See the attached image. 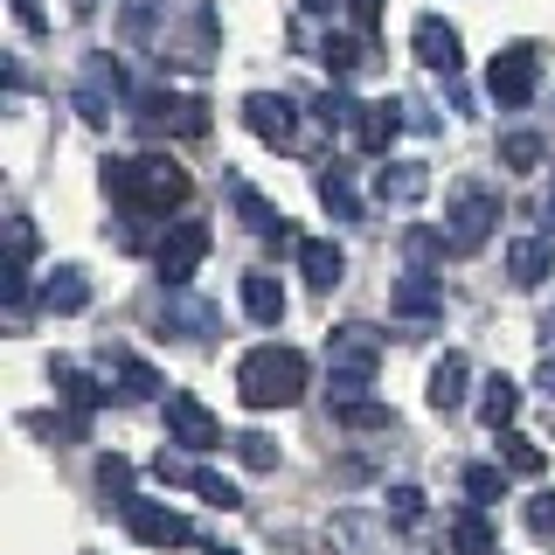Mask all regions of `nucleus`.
<instances>
[{"label":"nucleus","mask_w":555,"mask_h":555,"mask_svg":"<svg viewBox=\"0 0 555 555\" xmlns=\"http://www.w3.org/2000/svg\"><path fill=\"white\" fill-rule=\"evenodd\" d=\"M104 195L126 208L132 222L146 216H173L188 202V173L160 160V153H139V160H104Z\"/></svg>","instance_id":"nucleus-1"},{"label":"nucleus","mask_w":555,"mask_h":555,"mask_svg":"<svg viewBox=\"0 0 555 555\" xmlns=\"http://www.w3.org/2000/svg\"><path fill=\"white\" fill-rule=\"evenodd\" d=\"M236 396L250 410H292L306 396V354L299 347H250V354L236 361Z\"/></svg>","instance_id":"nucleus-2"},{"label":"nucleus","mask_w":555,"mask_h":555,"mask_svg":"<svg viewBox=\"0 0 555 555\" xmlns=\"http://www.w3.org/2000/svg\"><path fill=\"white\" fill-rule=\"evenodd\" d=\"M375 369H382V340L369 326H334V334H326V389H334V403L369 396Z\"/></svg>","instance_id":"nucleus-3"},{"label":"nucleus","mask_w":555,"mask_h":555,"mask_svg":"<svg viewBox=\"0 0 555 555\" xmlns=\"http://www.w3.org/2000/svg\"><path fill=\"white\" fill-rule=\"evenodd\" d=\"M500 230V195L486 181H459L451 188V202H444V243H451V257H473L486 250V236Z\"/></svg>","instance_id":"nucleus-4"},{"label":"nucleus","mask_w":555,"mask_h":555,"mask_svg":"<svg viewBox=\"0 0 555 555\" xmlns=\"http://www.w3.org/2000/svg\"><path fill=\"white\" fill-rule=\"evenodd\" d=\"M132 118H139V132L146 139H195L208 132V104L202 98H181V91H139L132 98Z\"/></svg>","instance_id":"nucleus-5"},{"label":"nucleus","mask_w":555,"mask_h":555,"mask_svg":"<svg viewBox=\"0 0 555 555\" xmlns=\"http://www.w3.org/2000/svg\"><path fill=\"white\" fill-rule=\"evenodd\" d=\"M202 257H208V222H167V236L153 243V271L167 292H181L202 271Z\"/></svg>","instance_id":"nucleus-6"},{"label":"nucleus","mask_w":555,"mask_h":555,"mask_svg":"<svg viewBox=\"0 0 555 555\" xmlns=\"http://www.w3.org/2000/svg\"><path fill=\"white\" fill-rule=\"evenodd\" d=\"M486 91H493V104L520 112V104L542 91V56H534L528 42H507V49L493 56V69H486Z\"/></svg>","instance_id":"nucleus-7"},{"label":"nucleus","mask_w":555,"mask_h":555,"mask_svg":"<svg viewBox=\"0 0 555 555\" xmlns=\"http://www.w3.org/2000/svg\"><path fill=\"white\" fill-rule=\"evenodd\" d=\"M167 444L181 451H216L222 444V416L188 389H167Z\"/></svg>","instance_id":"nucleus-8"},{"label":"nucleus","mask_w":555,"mask_h":555,"mask_svg":"<svg viewBox=\"0 0 555 555\" xmlns=\"http://www.w3.org/2000/svg\"><path fill=\"white\" fill-rule=\"evenodd\" d=\"M118 514H126V528H132V542H146V548H181V542H195V528H188V514H173L167 500H118Z\"/></svg>","instance_id":"nucleus-9"},{"label":"nucleus","mask_w":555,"mask_h":555,"mask_svg":"<svg viewBox=\"0 0 555 555\" xmlns=\"http://www.w3.org/2000/svg\"><path fill=\"white\" fill-rule=\"evenodd\" d=\"M118 104H126V69H118L112 56H83V83H77L83 126H112Z\"/></svg>","instance_id":"nucleus-10"},{"label":"nucleus","mask_w":555,"mask_h":555,"mask_svg":"<svg viewBox=\"0 0 555 555\" xmlns=\"http://www.w3.org/2000/svg\"><path fill=\"white\" fill-rule=\"evenodd\" d=\"M243 126L264 139V146H292V139H299V104L285 91H250L243 98Z\"/></svg>","instance_id":"nucleus-11"},{"label":"nucleus","mask_w":555,"mask_h":555,"mask_svg":"<svg viewBox=\"0 0 555 555\" xmlns=\"http://www.w3.org/2000/svg\"><path fill=\"white\" fill-rule=\"evenodd\" d=\"M410 49H416V63L438 69V77H459V63H465V42H459V28H451L444 14H416Z\"/></svg>","instance_id":"nucleus-12"},{"label":"nucleus","mask_w":555,"mask_h":555,"mask_svg":"<svg viewBox=\"0 0 555 555\" xmlns=\"http://www.w3.org/2000/svg\"><path fill=\"white\" fill-rule=\"evenodd\" d=\"M49 375H56V396L69 403V416H63V438H83V430H91V410H98L112 389H98L91 369H77V361H56Z\"/></svg>","instance_id":"nucleus-13"},{"label":"nucleus","mask_w":555,"mask_h":555,"mask_svg":"<svg viewBox=\"0 0 555 555\" xmlns=\"http://www.w3.org/2000/svg\"><path fill=\"white\" fill-rule=\"evenodd\" d=\"M230 202H236V216H243V230H250V236H264V243H278V250H299V243H306V236H292L285 208H271V202L257 195L250 181H230Z\"/></svg>","instance_id":"nucleus-14"},{"label":"nucleus","mask_w":555,"mask_h":555,"mask_svg":"<svg viewBox=\"0 0 555 555\" xmlns=\"http://www.w3.org/2000/svg\"><path fill=\"white\" fill-rule=\"evenodd\" d=\"M389 312H396V320H416V326H424V320H444V285L430 271L410 264L403 278H396V292H389Z\"/></svg>","instance_id":"nucleus-15"},{"label":"nucleus","mask_w":555,"mask_h":555,"mask_svg":"<svg viewBox=\"0 0 555 555\" xmlns=\"http://www.w3.org/2000/svg\"><path fill=\"white\" fill-rule=\"evenodd\" d=\"M403 112H410L403 98H382V104H361V126H354V139H361V146L375 153V160H389V146H396V139H403V126H410Z\"/></svg>","instance_id":"nucleus-16"},{"label":"nucleus","mask_w":555,"mask_h":555,"mask_svg":"<svg viewBox=\"0 0 555 555\" xmlns=\"http://www.w3.org/2000/svg\"><path fill=\"white\" fill-rule=\"evenodd\" d=\"M424 195H430V167H424V160H389V167H375V202L410 208V202H424Z\"/></svg>","instance_id":"nucleus-17"},{"label":"nucleus","mask_w":555,"mask_h":555,"mask_svg":"<svg viewBox=\"0 0 555 555\" xmlns=\"http://www.w3.org/2000/svg\"><path fill=\"white\" fill-rule=\"evenodd\" d=\"M465 396H473V361H465V354H444L438 369H430V410L451 416V410H465Z\"/></svg>","instance_id":"nucleus-18"},{"label":"nucleus","mask_w":555,"mask_h":555,"mask_svg":"<svg viewBox=\"0 0 555 555\" xmlns=\"http://www.w3.org/2000/svg\"><path fill=\"white\" fill-rule=\"evenodd\" d=\"M548 271H555V243H548V236H520V243H507V278H514L520 292H534Z\"/></svg>","instance_id":"nucleus-19"},{"label":"nucleus","mask_w":555,"mask_h":555,"mask_svg":"<svg viewBox=\"0 0 555 555\" xmlns=\"http://www.w3.org/2000/svg\"><path fill=\"white\" fill-rule=\"evenodd\" d=\"M299 271H306V285H312V292H334L340 278H347V257H340V243H326V236H306V243H299Z\"/></svg>","instance_id":"nucleus-20"},{"label":"nucleus","mask_w":555,"mask_h":555,"mask_svg":"<svg viewBox=\"0 0 555 555\" xmlns=\"http://www.w3.org/2000/svg\"><path fill=\"white\" fill-rule=\"evenodd\" d=\"M42 306L56 312V320H69V312H83V306H91V278H83V264H56V271H49Z\"/></svg>","instance_id":"nucleus-21"},{"label":"nucleus","mask_w":555,"mask_h":555,"mask_svg":"<svg viewBox=\"0 0 555 555\" xmlns=\"http://www.w3.org/2000/svg\"><path fill=\"white\" fill-rule=\"evenodd\" d=\"M243 312H250L257 326H278L285 320V285H278L271 271H243Z\"/></svg>","instance_id":"nucleus-22"},{"label":"nucleus","mask_w":555,"mask_h":555,"mask_svg":"<svg viewBox=\"0 0 555 555\" xmlns=\"http://www.w3.org/2000/svg\"><path fill=\"white\" fill-rule=\"evenodd\" d=\"M479 416H486V430H514V416H520V382L486 375V382H479Z\"/></svg>","instance_id":"nucleus-23"},{"label":"nucleus","mask_w":555,"mask_h":555,"mask_svg":"<svg viewBox=\"0 0 555 555\" xmlns=\"http://www.w3.org/2000/svg\"><path fill=\"white\" fill-rule=\"evenodd\" d=\"M160 320H167L181 340H208V334H216V306H195V299H181V292H167Z\"/></svg>","instance_id":"nucleus-24"},{"label":"nucleus","mask_w":555,"mask_h":555,"mask_svg":"<svg viewBox=\"0 0 555 555\" xmlns=\"http://www.w3.org/2000/svg\"><path fill=\"white\" fill-rule=\"evenodd\" d=\"M451 548L459 555H500V534H493V520H486V507H465L451 520Z\"/></svg>","instance_id":"nucleus-25"},{"label":"nucleus","mask_w":555,"mask_h":555,"mask_svg":"<svg viewBox=\"0 0 555 555\" xmlns=\"http://www.w3.org/2000/svg\"><path fill=\"white\" fill-rule=\"evenodd\" d=\"M112 369H118V382H126V389H118L126 403H153V396H160V375H153L139 354H112Z\"/></svg>","instance_id":"nucleus-26"},{"label":"nucleus","mask_w":555,"mask_h":555,"mask_svg":"<svg viewBox=\"0 0 555 555\" xmlns=\"http://www.w3.org/2000/svg\"><path fill=\"white\" fill-rule=\"evenodd\" d=\"M465 500L473 507H493V500H507V465H465Z\"/></svg>","instance_id":"nucleus-27"},{"label":"nucleus","mask_w":555,"mask_h":555,"mask_svg":"<svg viewBox=\"0 0 555 555\" xmlns=\"http://www.w3.org/2000/svg\"><path fill=\"white\" fill-rule=\"evenodd\" d=\"M500 465H507V473H520V479H534V473H542V444H534V438H520V430H500Z\"/></svg>","instance_id":"nucleus-28"},{"label":"nucleus","mask_w":555,"mask_h":555,"mask_svg":"<svg viewBox=\"0 0 555 555\" xmlns=\"http://www.w3.org/2000/svg\"><path fill=\"white\" fill-rule=\"evenodd\" d=\"M542 160H548L542 132H507V139H500V167H514V173H534Z\"/></svg>","instance_id":"nucleus-29"},{"label":"nucleus","mask_w":555,"mask_h":555,"mask_svg":"<svg viewBox=\"0 0 555 555\" xmlns=\"http://www.w3.org/2000/svg\"><path fill=\"white\" fill-rule=\"evenodd\" d=\"M320 202L334 208V222H361V195H354V181L334 167V173H320Z\"/></svg>","instance_id":"nucleus-30"},{"label":"nucleus","mask_w":555,"mask_h":555,"mask_svg":"<svg viewBox=\"0 0 555 555\" xmlns=\"http://www.w3.org/2000/svg\"><path fill=\"white\" fill-rule=\"evenodd\" d=\"M334 416L347 430H396V410L389 403H369V396H354V403H334Z\"/></svg>","instance_id":"nucleus-31"},{"label":"nucleus","mask_w":555,"mask_h":555,"mask_svg":"<svg viewBox=\"0 0 555 555\" xmlns=\"http://www.w3.org/2000/svg\"><path fill=\"white\" fill-rule=\"evenodd\" d=\"M320 63L326 69H334V77H354V69H361V35H326V42H320Z\"/></svg>","instance_id":"nucleus-32"},{"label":"nucleus","mask_w":555,"mask_h":555,"mask_svg":"<svg viewBox=\"0 0 555 555\" xmlns=\"http://www.w3.org/2000/svg\"><path fill=\"white\" fill-rule=\"evenodd\" d=\"M188 486H195V493L208 500V507H222V514H230V507H243V493H236V486L222 479V473H208V465H195V473H188Z\"/></svg>","instance_id":"nucleus-33"},{"label":"nucleus","mask_w":555,"mask_h":555,"mask_svg":"<svg viewBox=\"0 0 555 555\" xmlns=\"http://www.w3.org/2000/svg\"><path fill=\"white\" fill-rule=\"evenodd\" d=\"M312 112H320V126H326V132H347V126H361V104L347 98V91H326L320 104H312Z\"/></svg>","instance_id":"nucleus-34"},{"label":"nucleus","mask_w":555,"mask_h":555,"mask_svg":"<svg viewBox=\"0 0 555 555\" xmlns=\"http://www.w3.org/2000/svg\"><path fill=\"white\" fill-rule=\"evenodd\" d=\"M236 444V459L250 465V473H278V444L264 438V430H243V438H230Z\"/></svg>","instance_id":"nucleus-35"},{"label":"nucleus","mask_w":555,"mask_h":555,"mask_svg":"<svg viewBox=\"0 0 555 555\" xmlns=\"http://www.w3.org/2000/svg\"><path fill=\"white\" fill-rule=\"evenodd\" d=\"M403 250H410V264H416V271H430V264H438V257L451 250V243H444V230H410Z\"/></svg>","instance_id":"nucleus-36"},{"label":"nucleus","mask_w":555,"mask_h":555,"mask_svg":"<svg viewBox=\"0 0 555 555\" xmlns=\"http://www.w3.org/2000/svg\"><path fill=\"white\" fill-rule=\"evenodd\" d=\"M528 534H534V542H555V493L528 500Z\"/></svg>","instance_id":"nucleus-37"},{"label":"nucleus","mask_w":555,"mask_h":555,"mask_svg":"<svg viewBox=\"0 0 555 555\" xmlns=\"http://www.w3.org/2000/svg\"><path fill=\"white\" fill-rule=\"evenodd\" d=\"M98 486H104V493H118V500H132L126 493V486H132V465L126 459H98Z\"/></svg>","instance_id":"nucleus-38"},{"label":"nucleus","mask_w":555,"mask_h":555,"mask_svg":"<svg viewBox=\"0 0 555 555\" xmlns=\"http://www.w3.org/2000/svg\"><path fill=\"white\" fill-rule=\"evenodd\" d=\"M8 8H14V28H22V35H49L42 0H8Z\"/></svg>","instance_id":"nucleus-39"},{"label":"nucleus","mask_w":555,"mask_h":555,"mask_svg":"<svg viewBox=\"0 0 555 555\" xmlns=\"http://www.w3.org/2000/svg\"><path fill=\"white\" fill-rule=\"evenodd\" d=\"M389 514L396 520H424V493H416V486H389Z\"/></svg>","instance_id":"nucleus-40"},{"label":"nucleus","mask_w":555,"mask_h":555,"mask_svg":"<svg viewBox=\"0 0 555 555\" xmlns=\"http://www.w3.org/2000/svg\"><path fill=\"white\" fill-rule=\"evenodd\" d=\"M347 14H354V28H361V35H375V22H382V0H347Z\"/></svg>","instance_id":"nucleus-41"},{"label":"nucleus","mask_w":555,"mask_h":555,"mask_svg":"<svg viewBox=\"0 0 555 555\" xmlns=\"http://www.w3.org/2000/svg\"><path fill=\"white\" fill-rule=\"evenodd\" d=\"M534 389H542V396H548V403H555V354L542 361V375H534Z\"/></svg>","instance_id":"nucleus-42"},{"label":"nucleus","mask_w":555,"mask_h":555,"mask_svg":"<svg viewBox=\"0 0 555 555\" xmlns=\"http://www.w3.org/2000/svg\"><path fill=\"white\" fill-rule=\"evenodd\" d=\"M542 236H548V243H555V195H548V202H542Z\"/></svg>","instance_id":"nucleus-43"},{"label":"nucleus","mask_w":555,"mask_h":555,"mask_svg":"<svg viewBox=\"0 0 555 555\" xmlns=\"http://www.w3.org/2000/svg\"><path fill=\"white\" fill-rule=\"evenodd\" d=\"M306 14H334V0H306Z\"/></svg>","instance_id":"nucleus-44"},{"label":"nucleus","mask_w":555,"mask_h":555,"mask_svg":"<svg viewBox=\"0 0 555 555\" xmlns=\"http://www.w3.org/2000/svg\"><path fill=\"white\" fill-rule=\"evenodd\" d=\"M542 334H548V340H555V306H548V320H542Z\"/></svg>","instance_id":"nucleus-45"},{"label":"nucleus","mask_w":555,"mask_h":555,"mask_svg":"<svg viewBox=\"0 0 555 555\" xmlns=\"http://www.w3.org/2000/svg\"><path fill=\"white\" fill-rule=\"evenodd\" d=\"M208 555H243V548H208Z\"/></svg>","instance_id":"nucleus-46"}]
</instances>
